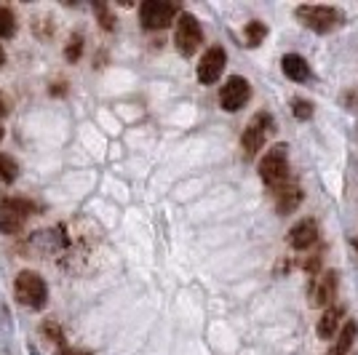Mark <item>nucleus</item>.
<instances>
[{
    "instance_id": "nucleus-1",
    "label": "nucleus",
    "mask_w": 358,
    "mask_h": 355,
    "mask_svg": "<svg viewBox=\"0 0 358 355\" xmlns=\"http://www.w3.org/2000/svg\"><path fill=\"white\" fill-rule=\"evenodd\" d=\"M259 179L273 190L284 187L289 179V147L286 145H273L265 152V158L259 161Z\"/></svg>"
},
{
    "instance_id": "nucleus-2",
    "label": "nucleus",
    "mask_w": 358,
    "mask_h": 355,
    "mask_svg": "<svg viewBox=\"0 0 358 355\" xmlns=\"http://www.w3.org/2000/svg\"><path fill=\"white\" fill-rule=\"evenodd\" d=\"M275 131V123H273V115L270 113H257L249 126L243 129V136H241V150H243V158H254L259 150L265 147V139Z\"/></svg>"
},
{
    "instance_id": "nucleus-3",
    "label": "nucleus",
    "mask_w": 358,
    "mask_h": 355,
    "mask_svg": "<svg viewBox=\"0 0 358 355\" xmlns=\"http://www.w3.org/2000/svg\"><path fill=\"white\" fill-rule=\"evenodd\" d=\"M14 291H16V299H19L22 305H27V307H32V310H38V307H43L45 305L48 286H45V281L38 275V273L22 270L14 281Z\"/></svg>"
},
{
    "instance_id": "nucleus-4",
    "label": "nucleus",
    "mask_w": 358,
    "mask_h": 355,
    "mask_svg": "<svg viewBox=\"0 0 358 355\" xmlns=\"http://www.w3.org/2000/svg\"><path fill=\"white\" fill-rule=\"evenodd\" d=\"M297 19L308 30L318 32V35H327L343 24V14L337 8H329V6H299Z\"/></svg>"
},
{
    "instance_id": "nucleus-5",
    "label": "nucleus",
    "mask_w": 358,
    "mask_h": 355,
    "mask_svg": "<svg viewBox=\"0 0 358 355\" xmlns=\"http://www.w3.org/2000/svg\"><path fill=\"white\" fill-rule=\"evenodd\" d=\"M203 43V32H201V24L193 14H179L177 19V30H174V45L182 57H193L195 51Z\"/></svg>"
},
{
    "instance_id": "nucleus-6",
    "label": "nucleus",
    "mask_w": 358,
    "mask_h": 355,
    "mask_svg": "<svg viewBox=\"0 0 358 355\" xmlns=\"http://www.w3.org/2000/svg\"><path fill=\"white\" fill-rule=\"evenodd\" d=\"M179 8L174 3H166V0H148L139 6V19L148 30H164L169 27L174 19H177Z\"/></svg>"
},
{
    "instance_id": "nucleus-7",
    "label": "nucleus",
    "mask_w": 358,
    "mask_h": 355,
    "mask_svg": "<svg viewBox=\"0 0 358 355\" xmlns=\"http://www.w3.org/2000/svg\"><path fill=\"white\" fill-rule=\"evenodd\" d=\"M249 96H252L249 80L241 75H233V78H227V83L220 91V104H222L224 113H238L241 107L249 102Z\"/></svg>"
},
{
    "instance_id": "nucleus-8",
    "label": "nucleus",
    "mask_w": 358,
    "mask_h": 355,
    "mask_svg": "<svg viewBox=\"0 0 358 355\" xmlns=\"http://www.w3.org/2000/svg\"><path fill=\"white\" fill-rule=\"evenodd\" d=\"M224 61H227V54H224L222 45H211L209 51L201 57V64H198V80H201L203 86L217 83L224 70Z\"/></svg>"
},
{
    "instance_id": "nucleus-9",
    "label": "nucleus",
    "mask_w": 358,
    "mask_h": 355,
    "mask_svg": "<svg viewBox=\"0 0 358 355\" xmlns=\"http://www.w3.org/2000/svg\"><path fill=\"white\" fill-rule=\"evenodd\" d=\"M334 294H337V273L329 270V273H324L321 278H315L310 302H313V307H329L331 299H334Z\"/></svg>"
},
{
    "instance_id": "nucleus-10",
    "label": "nucleus",
    "mask_w": 358,
    "mask_h": 355,
    "mask_svg": "<svg viewBox=\"0 0 358 355\" xmlns=\"http://www.w3.org/2000/svg\"><path fill=\"white\" fill-rule=\"evenodd\" d=\"M315 240H318V224H315L313 219H302V222H297L289 230V243H292V249H297V252L310 249Z\"/></svg>"
},
{
    "instance_id": "nucleus-11",
    "label": "nucleus",
    "mask_w": 358,
    "mask_h": 355,
    "mask_svg": "<svg viewBox=\"0 0 358 355\" xmlns=\"http://www.w3.org/2000/svg\"><path fill=\"white\" fill-rule=\"evenodd\" d=\"M281 67H284L286 78H292L294 83H302V80L310 78V67H308V61L302 59L299 54H286L284 61H281Z\"/></svg>"
},
{
    "instance_id": "nucleus-12",
    "label": "nucleus",
    "mask_w": 358,
    "mask_h": 355,
    "mask_svg": "<svg viewBox=\"0 0 358 355\" xmlns=\"http://www.w3.org/2000/svg\"><path fill=\"white\" fill-rule=\"evenodd\" d=\"M299 201H302V193L294 184H284V187L275 190V208H278V214H292L299 206Z\"/></svg>"
},
{
    "instance_id": "nucleus-13",
    "label": "nucleus",
    "mask_w": 358,
    "mask_h": 355,
    "mask_svg": "<svg viewBox=\"0 0 358 355\" xmlns=\"http://www.w3.org/2000/svg\"><path fill=\"white\" fill-rule=\"evenodd\" d=\"M340 318H343V310H340V307H329V310L321 315L318 326H315L318 337H321V340H331L334 331H337V326H340Z\"/></svg>"
},
{
    "instance_id": "nucleus-14",
    "label": "nucleus",
    "mask_w": 358,
    "mask_h": 355,
    "mask_svg": "<svg viewBox=\"0 0 358 355\" xmlns=\"http://www.w3.org/2000/svg\"><path fill=\"white\" fill-rule=\"evenodd\" d=\"M356 334H358V324L356 321H348L345 328L340 331V337H337V345H334L327 355H348L350 345H353V340H356Z\"/></svg>"
},
{
    "instance_id": "nucleus-15",
    "label": "nucleus",
    "mask_w": 358,
    "mask_h": 355,
    "mask_svg": "<svg viewBox=\"0 0 358 355\" xmlns=\"http://www.w3.org/2000/svg\"><path fill=\"white\" fill-rule=\"evenodd\" d=\"M0 208H6V211H14L16 217H30L35 206H32L30 201H24V198H6V201H0Z\"/></svg>"
},
{
    "instance_id": "nucleus-16",
    "label": "nucleus",
    "mask_w": 358,
    "mask_h": 355,
    "mask_svg": "<svg viewBox=\"0 0 358 355\" xmlns=\"http://www.w3.org/2000/svg\"><path fill=\"white\" fill-rule=\"evenodd\" d=\"M16 177H19L16 161L11 155H3V152H0V182H3V184H11V182H16Z\"/></svg>"
},
{
    "instance_id": "nucleus-17",
    "label": "nucleus",
    "mask_w": 358,
    "mask_h": 355,
    "mask_svg": "<svg viewBox=\"0 0 358 355\" xmlns=\"http://www.w3.org/2000/svg\"><path fill=\"white\" fill-rule=\"evenodd\" d=\"M243 32H246V43L252 45V48H257V45L268 38V27H265L262 22H249V24L243 27Z\"/></svg>"
},
{
    "instance_id": "nucleus-18",
    "label": "nucleus",
    "mask_w": 358,
    "mask_h": 355,
    "mask_svg": "<svg viewBox=\"0 0 358 355\" xmlns=\"http://www.w3.org/2000/svg\"><path fill=\"white\" fill-rule=\"evenodd\" d=\"M22 224H24V219H22V217H16L14 211L0 208V230H3V233L14 236V233H19V230H22Z\"/></svg>"
},
{
    "instance_id": "nucleus-19",
    "label": "nucleus",
    "mask_w": 358,
    "mask_h": 355,
    "mask_svg": "<svg viewBox=\"0 0 358 355\" xmlns=\"http://www.w3.org/2000/svg\"><path fill=\"white\" fill-rule=\"evenodd\" d=\"M14 32H16L14 14L8 8H0V38H11Z\"/></svg>"
},
{
    "instance_id": "nucleus-20",
    "label": "nucleus",
    "mask_w": 358,
    "mask_h": 355,
    "mask_svg": "<svg viewBox=\"0 0 358 355\" xmlns=\"http://www.w3.org/2000/svg\"><path fill=\"white\" fill-rule=\"evenodd\" d=\"M292 113H294V118H297V120L313 118V104L308 102V99H294V104H292Z\"/></svg>"
},
{
    "instance_id": "nucleus-21",
    "label": "nucleus",
    "mask_w": 358,
    "mask_h": 355,
    "mask_svg": "<svg viewBox=\"0 0 358 355\" xmlns=\"http://www.w3.org/2000/svg\"><path fill=\"white\" fill-rule=\"evenodd\" d=\"M96 14H99V22H102L105 30H113V27H115V16L110 14L105 6H96Z\"/></svg>"
},
{
    "instance_id": "nucleus-22",
    "label": "nucleus",
    "mask_w": 358,
    "mask_h": 355,
    "mask_svg": "<svg viewBox=\"0 0 358 355\" xmlns=\"http://www.w3.org/2000/svg\"><path fill=\"white\" fill-rule=\"evenodd\" d=\"M78 57H80V38L75 35L73 43H70V48H67V59H70V61H78Z\"/></svg>"
},
{
    "instance_id": "nucleus-23",
    "label": "nucleus",
    "mask_w": 358,
    "mask_h": 355,
    "mask_svg": "<svg viewBox=\"0 0 358 355\" xmlns=\"http://www.w3.org/2000/svg\"><path fill=\"white\" fill-rule=\"evenodd\" d=\"M57 355H91L89 350H78V347H64L62 353H57Z\"/></svg>"
},
{
    "instance_id": "nucleus-24",
    "label": "nucleus",
    "mask_w": 358,
    "mask_h": 355,
    "mask_svg": "<svg viewBox=\"0 0 358 355\" xmlns=\"http://www.w3.org/2000/svg\"><path fill=\"white\" fill-rule=\"evenodd\" d=\"M8 115V102H6V96H0V118H6Z\"/></svg>"
},
{
    "instance_id": "nucleus-25",
    "label": "nucleus",
    "mask_w": 358,
    "mask_h": 355,
    "mask_svg": "<svg viewBox=\"0 0 358 355\" xmlns=\"http://www.w3.org/2000/svg\"><path fill=\"white\" fill-rule=\"evenodd\" d=\"M0 139H3V129H0Z\"/></svg>"
}]
</instances>
